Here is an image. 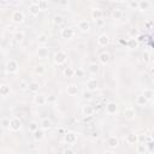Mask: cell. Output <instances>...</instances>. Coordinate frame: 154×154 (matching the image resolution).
I'll return each instance as SVG.
<instances>
[{
  "instance_id": "28",
  "label": "cell",
  "mask_w": 154,
  "mask_h": 154,
  "mask_svg": "<svg viewBox=\"0 0 154 154\" xmlns=\"http://www.w3.org/2000/svg\"><path fill=\"white\" fill-rule=\"evenodd\" d=\"M24 33L23 31H17L16 34H15V41L17 42V43H21V42H23V40H24Z\"/></svg>"
},
{
  "instance_id": "46",
  "label": "cell",
  "mask_w": 154,
  "mask_h": 154,
  "mask_svg": "<svg viewBox=\"0 0 154 154\" xmlns=\"http://www.w3.org/2000/svg\"><path fill=\"white\" fill-rule=\"evenodd\" d=\"M54 101H56V96H53V95L46 98V102H54Z\"/></svg>"
},
{
  "instance_id": "29",
  "label": "cell",
  "mask_w": 154,
  "mask_h": 154,
  "mask_svg": "<svg viewBox=\"0 0 154 154\" xmlns=\"http://www.w3.org/2000/svg\"><path fill=\"white\" fill-rule=\"evenodd\" d=\"M48 41V36L46 35V34H40L39 37H37V42L39 45H46Z\"/></svg>"
},
{
  "instance_id": "4",
  "label": "cell",
  "mask_w": 154,
  "mask_h": 154,
  "mask_svg": "<svg viewBox=\"0 0 154 154\" xmlns=\"http://www.w3.org/2000/svg\"><path fill=\"white\" fill-rule=\"evenodd\" d=\"M11 19H12V22H15V23H22L24 21V13L22 11H15L12 13V16H11Z\"/></svg>"
},
{
  "instance_id": "15",
  "label": "cell",
  "mask_w": 154,
  "mask_h": 154,
  "mask_svg": "<svg viewBox=\"0 0 154 154\" xmlns=\"http://www.w3.org/2000/svg\"><path fill=\"white\" fill-rule=\"evenodd\" d=\"M36 53H37L39 58H47L50 56V50L47 47H39Z\"/></svg>"
},
{
  "instance_id": "16",
  "label": "cell",
  "mask_w": 154,
  "mask_h": 154,
  "mask_svg": "<svg viewBox=\"0 0 154 154\" xmlns=\"http://www.w3.org/2000/svg\"><path fill=\"white\" fill-rule=\"evenodd\" d=\"M40 125H41L42 130H50L52 128V120L50 118H43L41 120V124Z\"/></svg>"
},
{
  "instance_id": "47",
  "label": "cell",
  "mask_w": 154,
  "mask_h": 154,
  "mask_svg": "<svg viewBox=\"0 0 154 154\" xmlns=\"http://www.w3.org/2000/svg\"><path fill=\"white\" fill-rule=\"evenodd\" d=\"M9 124H10V120H9V119L4 118V119L1 120V125H3V126H9Z\"/></svg>"
},
{
  "instance_id": "32",
  "label": "cell",
  "mask_w": 154,
  "mask_h": 154,
  "mask_svg": "<svg viewBox=\"0 0 154 154\" xmlns=\"http://www.w3.org/2000/svg\"><path fill=\"white\" fill-rule=\"evenodd\" d=\"M142 95H143V96H145L147 100H148V101H149V100H152V99H153L154 93H153V90H152V89H145Z\"/></svg>"
},
{
  "instance_id": "49",
  "label": "cell",
  "mask_w": 154,
  "mask_h": 154,
  "mask_svg": "<svg viewBox=\"0 0 154 154\" xmlns=\"http://www.w3.org/2000/svg\"><path fill=\"white\" fill-rule=\"evenodd\" d=\"M104 154H115V153H113L112 151H106V152H105Z\"/></svg>"
},
{
  "instance_id": "44",
  "label": "cell",
  "mask_w": 154,
  "mask_h": 154,
  "mask_svg": "<svg viewBox=\"0 0 154 154\" xmlns=\"http://www.w3.org/2000/svg\"><path fill=\"white\" fill-rule=\"evenodd\" d=\"M63 154H76V153H75V151H73L72 148H65L63 151Z\"/></svg>"
},
{
  "instance_id": "22",
  "label": "cell",
  "mask_w": 154,
  "mask_h": 154,
  "mask_svg": "<svg viewBox=\"0 0 154 154\" xmlns=\"http://www.w3.org/2000/svg\"><path fill=\"white\" fill-rule=\"evenodd\" d=\"M88 70H89L90 73H93V75H96V73H99V71H100V66L96 63H90Z\"/></svg>"
},
{
  "instance_id": "1",
  "label": "cell",
  "mask_w": 154,
  "mask_h": 154,
  "mask_svg": "<svg viewBox=\"0 0 154 154\" xmlns=\"http://www.w3.org/2000/svg\"><path fill=\"white\" fill-rule=\"evenodd\" d=\"M66 58H68L66 53L63 52V51H59L54 54V63L58 64V65H62V64H64L66 62Z\"/></svg>"
},
{
  "instance_id": "20",
  "label": "cell",
  "mask_w": 154,
  "mask_h": 154,
  "mask_svg": "<svg viewBox=\"0 0 154 154\" xmlns=\"http://www.w3.org/2000/svg\"><path fill=\"white\" fill-rule=\"evenodd\" d=\"M34 101H35L36 105L42 106V105L46 104V96L42 95V94H37V95H35V98H34Z\"/></svg>"
},
{
  "instance_id": "45",
  "label": "cell",
  "mask_w": 154,
  "mask_h": 154,
  "mask_svg": "<svg viewBox=\"0 0 154 154\" xmlns=\"http://www.w3.org/2000/svg\"><path fill=\"white\" fill-rule=\"evenodd\" d=\"M99 136H100L99 131H93V132H92V135H90V137H92L93 140H96V138H99Z\"/></svg>"
},
{
  "instance_id": "42",
  "label": "cell",
  "mask_w": 154,
  "mask_h": 154,
  "mask_svg": "<svg viewBox=\"0 0 154 154\" xmlns=\"http://www.w3.org/2000/svg\"><path fill=\"white\" fill-rule=\"evenodd\" d=\"M83 99L84 100H90L92 99V92H84L83 93Z\"/></svg>"
},
{
  "instance_id": "19",
  "label": "cell",
  "mask_w": 154,
  "mask_h": 154,
  "mask_svg": "<svg viewBox=\"0 0 154 154\" xmlns=\"http://www.w3.org/2000/svg\"><path fill=\"white\" fill-rule=\"evenodd\" d=\"M99 60H100V63L106 65V64H109L110 63V54L109 53H106V52H102L101 54L99 56Z\"/></svg>"
},
{
  "instance_id": "2",
  "label": "cell",
  "mask_w": 154,
  "mask_h": 154,
  "mask_svg": "<svg viewBox=\"0 0 154 154\" xmlns=\"http://www.w3.org/2000/svg\"><path fill=\"white\" fill-rule=\"evenodd\" d=\"M6 70H7V72H10V73H15L18 70V63L16 62V60L10 59L9 62L6 63Z\"/></svg>"
},
{
  "instance_id": "43",
  "label": "cell",
  "mask_w": 154,
  "mask_h": 154,
  "mask_svg": "<svg viewBox=\"0 0 154 154\" xmlns=\"http://www.w3.org/2000/svg\"><path fill=\"white\" fill-rule=\"evenodd\" d=\"M95 24H96V26H104L105 25V21L101 18V19H96L95 21Z\"/></svg>"
},
{
  "instance_id": "31",
  "label": "cell",
  "mask_w": 154,
  "mask_h": 154,
  "mask_svg": "<svg viewBox=\"0 0 154 154\" xmlns=\"http://www.w3.org/2000/svg\"><path fill=\"white\" fill-rule=\"evenodd\" d=\"M64 76L65 77H73L75 76V69L73 68H66L65 70H64Z\"/></svg>"
},
{
  "instance_id": "6",
  "label": "cell",
  "mask_w": 154,
  "mask_h": 154,
  "mask_svg": "<svg viewBox=\"0 0 154 154\" xmlns=\"http://www.w3.org/2000/svg\"><path fill=\"white\" fill-rule=\"evenodd\" d=\"M99 87V82L96 78H90L88 82H87V89H88V92H94L98 89Z\"/></svg>"
},
{
  "instance_id": "17",
  "label": "cell",
  "mask_w": 154,
  "mask_h": 154,
  "mask_svg": "<svg viewBox=\"0 0 154 154\" xmlns=\"http://www.w3.org/2000/svg\"><path fill=\"white\" fill-rule=\"evenodd\" d=\"M11 92V88L9 84H0V95L1 96H7Z\"/></svg>"
},
{
  "instance_id": "11",
  "label": "cell",
  "mask_w": 154,
  "mask_h": 154,
  "mask_svg": "<svg viewBox=\"0 0 154 154\" xmlns=\"http://www.w3.org/2000/svg\"><path fill=\"white\" fill-rule=\"evenodd\" d=\"M135 116H136V112H135V110H134L132 107H126V109L124 110V117L126 119L131 120V119L135 118Z\"/></svg>"
},
{
  "instance_id": "5",
  "label": "cell",
  "mask_w": 154,
  "mask_h": 154,
  "mask_svg": "<svg viewBox=\"0 0 154 154\" xmlns=\"http://www.w3.org/2000/svg\"><path fill=\"white\" fill-rule=\"evenodd\" d=\"M64 140H65V142L66 143H69V145H73L76 141H77V136H76V134L75 132H72V131H68L64 135Z\"/></svg>"
},
{
  "instance_id": "21",
  "label": "cell",
  "mask_w": 154,
  "mask_h": 154,
  "mask_svg": "<svg viewBox=\"0 0 154 154\" xmlns=\"http://www.w3.org/2000/svg\"><path fill=\"white\" fill-rule=\"evenodd\" d=\"M102 16H104V12H102V10L101 9H94L92 11V17L95 19H101L102 18Z\"/></svg>"
},
{
  "instance_id": "13",
  "label": "cell",
  "mask_w": 154,
  "mask_h": 154,
  "mask_svg": "<svg viewBox=\"0 0 154 154\" xmlns=\"http://www.w3.org/2000/svg\"><path fill=\"white\" fill-rule=\"evenodd\" d=\"M119 141H118V138L116 136H110L109 138L106 140V145L110 147V148H116V147L118 146Z\"/></svg>"
},
{
  "instance_id": "10",
  "label": "cell",
  "mask_w": 154,
  "mask_h": 154,
  "mask_svg": "<svg viewBox=\"0 0 154 154\" xmlns=\"http://www.w3.org/2000/svg\"><path fill=\"white\" fill-rule=\"evenodd\" d=\"M73 35H75V30H73L72 28H65L62 30V37L63 39H72Z\"/></svg>"
},
{
  "instance_id": "27",
  "label": "cell",
  "mask_w": 154,
  "mask_h": 154,
  "mask_svg": "<svg viewBox=\"0 0 154 154\" xmlns=\"http://www.w3.org/2000/svg\"><path fill=\"white\" fill-rule=\"evenodd\" d=\"M33 134H34V138L36 140V141H40V140H42V138H43V136H45V132H43V130H42V129H39V130L34 131Z\"/></svg>"
},
{
  "instance_id": "30",
  "label": "cell",
  "mask_w": 154,
  "mask_h": 154,
  "mask_svg": "<svg viewBox=\"0 0 154 154\" xmlns=\"http://www.w3.org/2000/svg\"><path fill=\"white\" fill-rule=\"evenodd\" d=\"M122 17H123V12H122V10L116 9V10H113V11H112V18H113V19H120Z\"/></svg>"
},
{
  "instance_id": "33",
  "label": "cell",
  "mask_w": 154,
  "mask_h": 154,
  "mask_svg": "<svg viewBox=\"0 0 154 154\" xmlns=\"http://www.w3.org/2000/svg\"><path fill=\"white\" fill-rule=\"evenodd\" d=\"M28 128H29V131H31V132H34V131H36V130L40 129V128H39V123L35 122V120H33V122L29 123Z\"/></svg>"
},
{
  "instance_id": "8",
  "label": "cell",
  "mask_w": 154,
  "mask_h": 154,
  "mask_svg": "<svg viewBox=\"0 0 154 154\" xmlns=\"http://www.w3.org/2000/svg\"><path fill=\"white\" fill-rule=\"evenodd\" d=\"M40 7H39V5H37V1H33L30 5H29V13L31 16H37L39 13H40Z\"/></svg>"
},
{
  "instance_id": "48",
  "label": "cell",
  "mask_w": 154,
  "mask_h": 154,
  "mask_svg": "<svg viewBox=\"0 0 154 154\" xmlns=\"http://www.w3.org/2000/svg\"><path fill=\"white\" fill-rule=\"evenodd\" d=\"M152 24H153L152 22H147V23H146V25L148 26V28H151V26H152Z\"/></svg>"
},
{
  "instance_id": "38",
  "label": "cell",
  "mask_w": 154,
  "mask_h": 154,
  "mask_svg": "<svg viewBox=\"0 0 154 154\" xmlns=\"http://www.w3.org/2000/svg\"><path fill=\"white\" fill-rule=\"evenodd\" d=\"M128 5H129V7L132 9V10L138 9V1H135V0H131V1H129Z\"/></svg>"
},
{
  "instance_id": "40",
  "label": "cell",
  "mask_w": 154,
  "mask_h": 154,
  "mask_svg": "<svg viewBox=\"0 0 154 154\" xmlns=\"http://www.w3.org/2000/svg\"><path fill=\"white\" fill-rule=\"evenodd\" d=\"M75 76H77V77H83V76H84V71H83L82 69L75 70Z\"/></svg>"
},
{
  "instance_id": "14",
  "label": "cell",
  "mask_w": 154,
  "mask_h": 154,
  "mask_svg": "<svg viewBox=\"0 0 154 154\" xmlns=\"http://www.w3.org/2000/svg\"><path fill=\"white\" fill-rule=\"evenodd\" d=\"M109 42H110V39H109V36H107L106 34H101V35H99L98 36V45L99 46H107L109 45Z\"/></svg>"
},
{
  "instance_id": "7",
  "label": "cell",
  "mask_w": 154,
  "mask_h": 154,
  "mask_svg": "<svg viewBox=\"0 0 154 154\" xmlns=\"http://www.w3.org/2000/svg\"><path fill=\"white\" fill-rule=\"evenodd\" d=\"M105 110H106V113H109V115H115V113L117 112V110H118V106H117L116 102L110 101L109 104L106 105Z\"/></svg>"
},
{
  "instance_id": "41",
  "label": "cell",
  "mask_w": 154,
  "mask_h": 154,
  "mask_svg": "<svg viewBox=\"0 0 154 154\" xmlns=\"http://www.w3.org/2000/svg\"><path fill=\"white\" fill-rule=\"evenodd\" d=\"M37 5H39L40 10H45L46 7H47V3L46 1H37Z\"/></svg>"
},
{
  "instance_id": "37",
  "label": "cell",
  "mask_w": 154,
  "mask_h": 154,
  "mask_svg": "<svg viewBox=\"0 0 154 154\" xmlns=\"http://www.w3.org/2000/svg\"><path fill=\"white\" fill-rule=\"evenodd\" d=\"M28 87H29V84L26 83V81H24V79H21V81H19V88H21L22 90L28 89Z\"/></svg>"
},
{
  "instance_id": "24",
  "label": "cell",
  "mask_w": 154,
  "mask_h": 154,
  "mask_svg": "<svg viewBox=\"0 0 154 154\" xmlns=\"http://www.w3.org/2000/svg\"><path fill=\"white\" fill-rule=\"evenodd\" d=\"M152 6V4L149 3V1H147V0H142V1H138V9L140 10H142V11H145V10H148L149 7Z\"/></svg>"
},
{
  "instance_id": "3",
  "label": "cell",
  "mask_w": 154,
  "mask_h": 154,
  "mask_svg": "<svg viewBox=\"0 0 154 154\" xmlns=\"http://www.w3.org/2000/svg\"><path fill=\"white\" fill-rule=\"evenodd\" d=\"M9 126H10V129L12 131H18L22 126V122L19 120V118H12V119H10Z\"/></svg>"
},
{
  "instance_id": "34",
  "label": "cell",
  "mask_w": 154,
  "mask_h": 154,
  "mask_svg": "<svg viewBox=\"0 0 154 154\" xmlns=\"http://www.w3.org/2000/svg\"><path fill=\"white\" fill-rule=\"evenodd\" d=\"M34 71H35L36 75H43L45 71H46V69H45L43 65H36L35 68H34Z\"/></svg>"
},
{
  "instance_id": "26",
  "label": "cell",
  "mask_w": 154,
  "mask_h": 154,
  "mask_svg": "<svg viewBox=\"0 0 154 154\" xmlns=\"http://www.w3.org/2000/svg\"><path fill=\"white\" fill-rule=\"evenodd\" d=\"M28 89H29V92H31V93L39 92V89H40V83H37V82H31V83L29 84V87H28Z\"/></svg>"
},
{
  "instance_id": "36",
  "label": "cell",
  "mask_w": 154,
  "mask_h": 154,
  "mask_svg": "<svg viewBox=\"0 0 154 154\" xmlns=\"http://www.w3.org/2000/svg\"><path fill=\"white\" fill-rule=\"evenodd\" d=\"M146 149H147V146L146 145H137V153L138 154H145V152H146Z\"/></svg>"
},
{
  "instance_id": "23",
  "label": "cell",
  "mask_w": 154,
  "mask_h": 154,
  "mask_svg": "<svg viewBox=\"0 0 154 154\" xmlns=\"http://www.w3.org/2000/svg\"><path fill=\"white\" fill-rule=\"evenodd\" d=\"M82 113H83V116H93L94 115V109H93L92 106H83V109H82Z\"/></svg>"
},
{
  "instance_id": "18",
  "label": "cell",
  "mask_w": 154,
  "mask_h": 154,
  "mask_svg": "<svg viewBox=\"0 0 154 154\" xmlns=\"http://www.w3.org/2000/svg\"><path fill=\"white\" fill-rule=\"evenodd\" d=\"M66 93H68V95H70V96H75V95H77V93H78L77 85H75V84L69 85L68 88H66Z\"/></svg>"
},
{
  "instance_id": "25",
  "label": "cell",
  "mask_w": 154,
  "mask_h": 154,
  "mask_svg": "<svg viewBox=\"0 0 154 154\" xmlns=\"http://www.w3.org/2000/svg\"><path fill=\"white\" fill-rule=\"evenodd\" d=\"M135 101H136V105H138V106H145L147 102H148V100H147V99L141 94V95H137V96H136V100H135Z\"/></svg>"
},
{
  "instance_id": "12",
  "label": "cell",
  "mask_w": 154,
  "mask_h": 154,
  "mask_svg": "<svg viewBox=\"0 0 154 154\" xmlns=\"http://www.w3.org/2000/svg\"><path fill=\"white\" fill-rule=\"evenodd\" d=\"M125 141H126V143H128V145H135V143L138 142V136L136 135V134H132V132L128 134V135H126Z\"/></svg>"
},
{
  "instance_id": "35",
  "label": "cell",
  "mask_w": 154,
  "mask_h": 154,
  "mask_svg": "<svg viewBox=\"0 0 154 154\" xmlns=\"http://www.w3.org/2000/svg\"><path fill=\"white\" fill-rule=\"evenodd\" d=\"M53 22H54L56 25H60V24H63L64 18H63V16H60V15H56L54 17H53Z\"/></svg>"
},
{
  "instance_id": "39",
  "label": "cell",
  "mask_w": 154,
  "mask_h": 154,
  "mask_svg": "<svg viewBox=\"0 0 154 154\" xmlns=\"http://www.w3.org/2000/svg\"><path fill=\"white\" fill-rule=\"evenodd\" d=\"M136 46H137L136 40H135V39H130V40H129V47H130V48H135Z\"/></svg>"
},
{
  "instance_id": "9",
  "label": "cell",
  "mask_w": 154,
  "mask_h": 154,
  "mask_svg": "<svg viewBox=\"0 0 154 154\" xmlns=\"http://www.w3.org/2000/svg\"><path fill=\"white\" fill-rule=\"evenodd\" d=\"M78 29L85 33V31H89L90 29V22L87 21V19H83V21H79L78 22Z\"/></svg>"
}]
</instances>
